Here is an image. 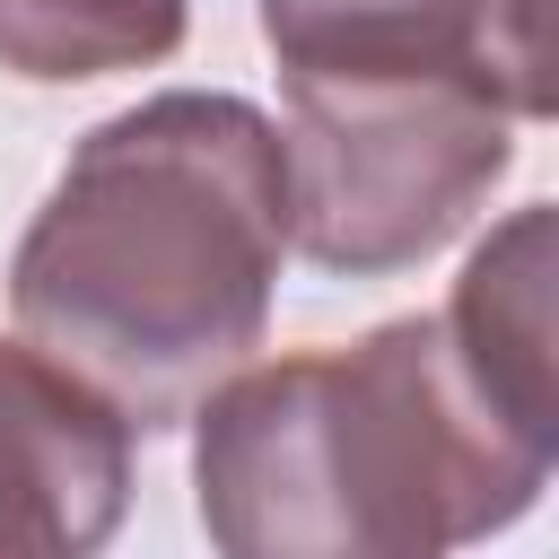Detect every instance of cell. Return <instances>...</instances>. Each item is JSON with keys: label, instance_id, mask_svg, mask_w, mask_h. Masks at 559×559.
Returning <instances> with one entry per match:
<instances>
[{"label": "cell", "instance_id": "obj_1", "mask_svg": "<svg viewBox=\"0 0 559 559\" xmlns=\"http://www.w3.org/2000/svg\"><path fill=\"white\" fill-rule=\"evenodd\" d=\"M288 253V157L245 96H148L87 131L35 210L9 297L26 341L157 437L262 341Z\"/></svg>", "mask_w": 559, "mask_h": 559}, {"label": "cell", "instance_id": "obj_2", "mask_svg": "<svg viewBox=\"0 0 559 559\" xmlns=\"http://www.w3.org/2000/svg\"><path fill=\"white\" fill-rule=\"evenodd\" d=\"M559 428L498 411L437 314L210 393L201 524L236 559H428L533 507Z\"/></svg>", "mask_w": 559, "mask_h": 559}, {"label": "cell", "instance_id": "obj_3", "mask_svg": "<svg viewBox=\"0 0 559 559\" xmlns=\"http://www.w3.org/2000/svg\"><path fill=\"white\" fill-rule=\"evenodd\" d=\"M507 105L480 79L288 70V236L306 262L376 280L437 253L507 175Z\"/></svg>", "mask_w": 559, "mask_h": 559}, {"label": "cell", "instance_id": "obj_4", "mask_svg": "<svg viewBox=\"0 0 559 559\" xmlns=\"http://www.w3.org/2000/svg\"><path fill=\"white\" fill-rule=\"evenodd\" d=\"M262 35L314 79H480L515 122L559 105L550 0H262Z\"/></svg>", "mask_w": 559, "mask_h": 559}, {"label": "cell", "instance_id": "obj_5", "mask_svg": "<svg viewBox=\"0 0 559 559\" xmlns=\"http://www.w3.org/2000/svg\"><path fill=\"white\" fill-rule=\"evenodd\" d=\"M131 428L44 349L0 341V559H79L122 524Z\"/></svg>", "mask_w": 559, "mask_h": 559}, {"label": "cell", "instance_id": "obj_6", "mask_svg": "<svg viewBox=\"0 0 559 559\" xmlns=\"http://www.w3.org/2000/svg\"><path fill=\"white\" fill-rule=\"evenodd\" d=\"M437 323H445V341H454L463 376H472L498 411H515V419H533V428H559V349H550V210L507 218V227L472 253V271H463V288H454V306H445Z\"/></svg>", "mask_w": 559, "mask_h": 559}, {"label": "cell", "instance_id": "obj_7", "mask_svg": "<svg viewBox=\"0 0 559 559\" xmlns=\"http://www.w3.org/2000/svg\"><path fill=\"white\" fill-rule=\"evenodd\" d=\"M183 0H0V61L17 79H105L166 61Z\"/></svg>", "mask_w": 559, "mask_h": 559}]
</instances>
